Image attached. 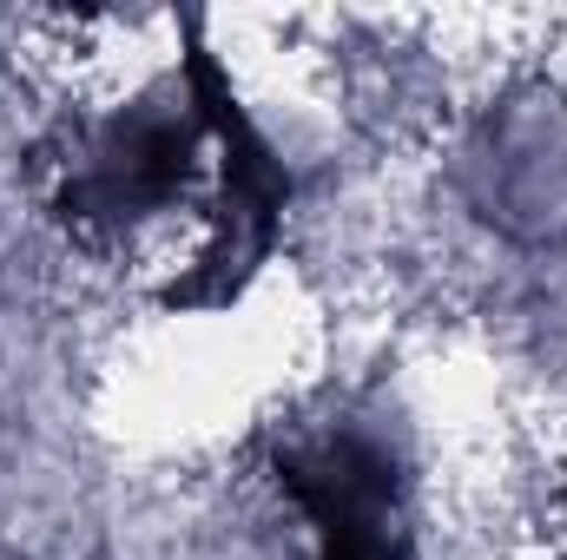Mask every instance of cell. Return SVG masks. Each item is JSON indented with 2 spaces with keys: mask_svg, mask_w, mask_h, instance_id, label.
Instances as JSON below:
<instances>
[{
  "mask_svg": "<svg viewBox=\"0 0 567 560\" xmlns=\"http://www.w3.org/2000/svg\"><path fill=\"white\" fill-rule=\"evenodd\" d=\"M185 86H192L198 120H205V139L218 145V205H212V225H205V245H198L192 271L172 278L165 303L225 310V303L245 297V283L278 251L284 211H290V165L251 126V113L238 106V93H231V80H225L218 53L205 40L185 46Z\"/></svg>",
  "mask_w": 567,
  "mask_h": 560,
  "instance_id": "6da1fadb",
  "label": "cell"
},
{
  "mask_svg": "<svg viewBox=\"0 0 567 560\" xmlns=\"http://www.w3.org/2000/svg\"><path fill=\"white\" fill-rule=\"evenodd\" d=\"M198 145H205V120H198L192 86L178 73V93L133 100L126 113H113L106 126H93L80 139V152L66 158L60 205H66V218L100 225V231L140 225L192 185Z\"/></svg>",
  "mask_w": 567,
  "mask_h": 560,
  "instance_id": "7a4b0ae2",
  "label": "cell"
}]
</instances>
